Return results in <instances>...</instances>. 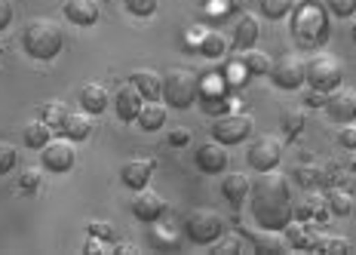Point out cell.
<instances>
[{"label":"cell","instance_id":"9c48e42d","mask_svg":"<svg viewBox=\"0 0 356 255\" xmlns=\"http://www.w3.org/2000/svg\"><path fill=\"white\" fill-rule=\"evenodd\" d=\"M304 59L298 52H286V56H280L277 62L270 65V74L267 77L273 80V86L277 89H286V93H295V89L304 86Z\"/></svg>","mask_w":356,"mask_h":255},{"label":"cell","instance_id":"836d02e7","mask_svg":"<svg viewBox=\"0 0 356 255\" xmlns=\"http://www.w3.org/2000/svg\"><path fill=\"white\" fill-rule=\"evenodd\" d=\"M151 246L154 249H178V237H175V231L172 228H163V224L154 222V228H151Z\"/></svg>","mask_w":356,"mask_h":255},{"label":"cell","instance_id":"d6a6232c","mask_svg":"<svg viewBox=\"0 0 356 255\" xmlns=\"http://www.w3.org/2000/svg\"><path fill=\"white\" fill-rule=\"evenodd\" d=\"M280 123H283V132H286V136L295 139V136H301V132H304V123H307V117H304L301 108H289V111H283Z\"/></svg>","mask_w":356,"mask_h":255},{"label":"cell","instance_id":"ffe728a7","mask_svg":"<svg viewBox=\"0 0 356 255\" xmlns=\"http://www.w3.org/2000/svg\"><path fill=\"white\" fill-rule=\"evenodd\" d=\"M129 80L136 84V89L145 95V102H157L163 99V74L154 68H136L129 74Z\"/></svg>","mask_w":356,"mask_h":255},{"label":"cell","instance_id":"7a4b0ae2","mask_svg":"<svg viewBox=\"0 0 356 255\" xmlns=\"http://www.w3.org/2000/svg\"><path fill=\"white\" fill-rule=\"evenodd\" d=\"M289 25H292V37L295 43L304 49H316L329 40L332 34V25H329V13L320 0H301V3L292 6L289 13Z\"/></svg>","mask_w":356,"mask_h":255},{"label":"cell","instance_id":"f1b7e54d","mask_svg":"<svg viewBox=\"0 0 356 255\" xmlns=\"http://www.w3.org/2000/svg\"><path fill=\"white\" fill-rule=\"evenodd\" d=\"M227 47H231V40L221 31H203V37H200V43H197V49L203 52L206 59H221L227 52Z\"/></svg>","mask_w":356,"mask_h":255},{"label":"cell","instance_id":"f6af8a7d","mask_svg":"<svg viewBox=\"0 0 356 255\" xmlns=\"http://www.w3.org/2000/svg\"><path fill=\"white\" fill-rule=\"evenodd\" d=\"M304 105H307V108H323V105H325V93L307 86V93H304Z\"/></svg>","mask_w":356,"mask_h":255},{"label":"cell","instance_id":"b9f144b4","mask_svg":"<svg viewBox=\"0 0 356 255\" xmlns=\"http://www.w3.org/2000/svg\"><path fill=\"white\" fill-rule=\"evenodd\" d=\"M86 234L89 237H99V240H111V237H114V224H111V222H89L86 224Z\"/></svg>","mask_w":356,"mask_h":255},{"label":"cell","instance_id":"5b68a950","mask_svg":"<svg viewBox=\"0 0 356 255\" xmlns=\"http://www.w3.org/2000/svg\"><path fill=\"white\" fill-rule=\"evenodd\" d=\"M304 84L329 95L332 89H338L344 84V65H341V59L332 56V52H316L304 65Z\"/></svg>","mask_w":356,"mask_h":255},{"label":"cell","instance_id":"1f68e13d","mask_svg":"<svg viewBox=\"0 0 356 255\" xmlns=\"http://www.w3.org/2000/svg\"><path fill=\"white\" fill-rule=\"evenodd\" d=\"M295 0H258V10H261L264 19L277 22V19H286L289 13H292Z\"/></svg>","mask_w":356,"mask_h":255},{"label":"cell","instance_id":"52a82bcc","mask_svg":"<svg viewBox=\"0 0 356 255\" xmlns=\"http://www.w3.org/2000/svg\"><path fill=\"white\" fill-rule=\"evenodd\" d=\"M252 126L255 120L252 114H243V111H227V114H218L212 123V139L221 141V145H243L252 136Z\"/></svg>","mask_w":356,"mask_h":255},{"label":"cell","instance_id":"d6986e66","mask_svg":"<svg viewBox=\"0 0 356 255\" xmlns=\"http://www.w3.org/2000/svg\"><path fill=\"white\" fill-rule=\"evenodd\" d=\"M258 37H261V22L252 16V13H246V16L236 19V25L231 31V47L246 52V49H252L258 43Z\"/></svg>","mask_w":356,"mask_h":255},{"label":"cell","instance_id":"2e32d148","mask_svg":"<svg viewBox=\"0 0 356 255\" xmlns=\"http://www.w3.org/2000/svg\"><path fill=\"white\" fill-rule=\"evenodd\" d=\"M62 13L71 25L77 28H89L102 19V3L99 0H65L62 3Z\"/></svg>","mask_w":356,"mask_h":255},{"label":"cell","instance_id":"7402d4cb","mask_svg":"<svg viewBox=\"0 0 356 255\" xmlns=\"http://www.w3.org/2000/svg\"><path fill=\"white\" fill-rule=\"evenodd\" d=\"M62 132H65V139L74 141V145H77V141H86L92 136V114H86L83 108L68 111V117H65V123H62Z\"/></svg>","mask_w":356,"mask_h":255},{"label":"cell","instance_id":"4316f807","mask_svg":"<svg viewBox=\"0 0 356 255\" xmlns=\"http://www.w3.org/2000/svg\"><path fill=\"white\" fill-rule=\"evenodd\" d=\"M325 215H329V206H325V200L320 197V194H307V197H304V203L295 206V219H298V222H310V219L323 222Z\"/></svg>","mask_w":356,"mask_h":255},{"label":"cell","instance_id":"3957f363","mask_svg":"<svg viewBox=\"0 0 356 255\" xmlns=\"http://www.w3.org/2000/svg\"><path fill=\"white\" fill-rule=\"evenodd\" d=\"M65 47V31L56 19L34 16L22 25V49L37 62H53Z\"/></svg>","mask_w":356,"mask_h":255},{"label":"cell","instance_id":"d590c367","mask_svg":"<svg viewBox=\"0 0 356 255\" xmlns=\"http://www.w3.org/2000/svg\"><path fill=\"white\" fill-rule=\"evenodd\" d=\"M19 163V148L13 141H0V176H10Z\"/></svg>","mask_w":356,"mask_h":255},{"label":"cell","instance_id":"ba28073f","mask_svg":"<svg viewBox=\"0 0 356 255\" xmlns=\"http://www.w3.org/2000/svg\"><path fill=\"white\" fill-rule=\"evenodd\" d=\"M283 160V141L277 136H255L246 148V163L255 172H270Z\"/></svg>","mask_w":356,"mask_h":255},{"label":"cell","instance_id":"7bdbcfd3","mask_svg":"<svg viewBox=\"0 0 356 255\" xmlns=\"http://www.w3.org/2000/svg\"><path fill=\"white\" fill-rule=\"evenodd\" d=\"M40 178H43L40 169H25V172H22V178H19V187H22L25 194H28V191L34 194L37 187H40Z\"/></svg>","mask_w":356,"mask_h":255},{"label":"cell","instance_id":"4dcf8cb0","mask_svg":"<svg viewBox=\"0 0 356 255\" xmlns=\"http://www.w3.org/2000/svg\"><path fill=\"white\" fill-rule=\"evenodd\" d=\"M292 178L295 182H298L301 187H310V191H314V187H320L323 182H325V172L320 169V167H310V163H298V167L292 169Z\"/></svg>","mask_w":356,"mask_h":255},{"label":"cell","instance_id":"5bb4252c","mask_svg":"<svg viewBox=\"0 0 356 255\" xmlns=\"http://www.w3.org/2000/svg\"><path fill=\"white\" fill-rule=\"evenodd\" d=\"M111 105H114L117 117H120L123 123H132V120L138 117V111H142L145 95L138 93L132 80H126V84H120V86H117V93L111 95Z\"/></svg>","mask_w":356,"mask_h":255},{"label":"cell","instance_id":"603a6c76","mask_svg":"<svg viewBox=\"0 0 356 255\" xmlns=\"http://www.w3.org/2000/svg\"><path fill=\"white\" fill-rule=\"evenodd\" d=\"M111 105V93H108V86H102V84H86V86H80V108L86 111V114H105V108Z\"/></svg>","mask_w":356,"mask_h":255},{"label":"cell","instance_id":"c3c4849f","mask_svg":"<svg viewBox=\"0 0 356 255\" xmlns=\"http://www.w3.org/2000/svg\"><path fill=\"white\" fill-rule=\"evenodd\" d=\"M111 252H120V255H138V246H132V243H114V246H111Z\"/></svg>","mask_w":356,"mask_h":255},{"label":"cell","instance_id":"f546056e","mask_svg":"<svg viewBox=\"0 0 356 255\" xmlns=\"http://www.w3.org/2000/svg\"><path fill=\"white\" fill-rule=\"evenodd\" d=\"M325 206H329V212H332V215L344 219V215H350L353 200H350V194H347L344 187H332V191L325 194Z\"/></svg>","mask_w":356,"mask_h":255},{"label":"cell","instance_id":"bcb514c9","mask_svg":"<svg viewBox=\"0 0 356 255\" xmlns=\"http://www.w3.org/2000/svg\"><path fill=\"white\" fill-rule=\"evenodd\" d=\"M191 141V132L184 130V126H178V130L169 132V145H175V148H184Z\"/></svg>","mask_w":356,"mask_h":255},{"label":"cell","instance_id":"7dc6e473","mask_svg":"<svg viewBox=\"0 0 356 255\" xmlns=\"http://www.w3.org/2000/svg\"><path fill=\"white\" fill-rule=\"evenodd\" d=\"M111 246L105 243V240H99V237H89L86 243H83V252H108Z\"/></svg>","mask_w":356,"mask_h":255},{"label":"cell","instance_id":"ac0fdd59","mask_svg":"<svg viewBox=\"0 0 356 255\" xmlns=\"http://www.w3.org/2000/svg\"><path fill=\"white\" fill-rule=\"evenodd\" d=\"M249 191H252V178L246 172H227V176H221V197H225L234 209H240L246 203Z\"/></svg>","mask_w":356,"mask_h":255},{"label":"cell","instance_id":"e575fe53","mask_svg":"<svg viewBox=\"0 0 356 255\" xmlns=\"http://www.w3.org/2000/svg\"><path fill=\"white\" fill-rule=\"evenodd\" d=\"M65 117H68V108H65V102H47L40 108V120H47L49 126H58V130H62Z\"/></svg>","mask_w":356,"mask_h":255},{"label":"cell","instance_id":"484cf974","mask_svg":"<svg viewBox=\"0 0 356 255\" xmlns=\"http://www.w3.org/2000/svg\"><path fill=\"white\" fill-rule=\"evenodd\" d=\"M53 139V126L47 123V120H31V123H25V130H22V141H25L31 151H40L47 141Z\"/></svg>","mask_w":356,"mask_h":255},{"label":"cell","instance_id":"f907efd6","mask_svg":"<svg viewBox=\"0 0 356 255\" xmlns=\"http://www.w3.org/2000/svg\"><path fill=\"white\" fill-rule=\"evenodd\" d=\"M353 40H356V22H353Z\"/></svg>","mask_w":356,"mask_h":255},{"label":"cell","instance_id":"681fc988","mask_svg":"<svg viewBox=\"0 0 356 255\" xmlns=\"http://www.w3.org/2000/svg\"><path fill=\"white\" fill-rule=\"evenodd\" d=\"M0 62H3V47H0Z\"/></svg>","mask_w":356,"mask_h":255},{"label":"cell","instance_id":"44dd1931","mask_svg":"<svg viewBox=\"0 0 356 255\" xmlns=\"http://www.w3.org/2000/svg\"><path fill=\"white\" fill-rule=\"evenodd\" d=\"M166 117H169V105L157 99V102H145L142 105V111H138V117H136V123L142 126L145 132H157L166 126Z\"/></svg>","mask_w":356,"mask_h":255},{"label":"cell","instance_id":"7c38bea8","mask_svg":"<svg viewBox=\"0 0 356 255\" xmlns=\"http://www.w3.org/2000/svg\"><path fill=\"white\" fill-rule=\"evenodd\" d=\"M325 114H329L335 123H353L356 120V89L350 86H338L325 95Z\"/></svg>","mask_w":356,"mask_h":255},{"label":"cell","instance_id":"74e56055","mask_svg":"<svg viewBox=\"0 0 356 255\" xmlns=\"http://www.w3.org/2000/svg\"><path fill=\"white\" fill-rule=\"evenodd\" d=\"M123 6L138 19H147L160 10V0H123Z\"/></svg>","mask_w":356,"mask_h":255},{"label":"cell","instance_id":"4fadbf2b","mask_svg":"<svg viewBox=\"0 0 356 255\" xmlns=\"http://www.w3.org/2000/svg\"><path fill=\"white\" fill-rule=\"evenodd\" d=\"M227 145H221V141H206V145H200L194 151V163L197 169H203L206 176H221V172H227Z\"/></svg>","mask_w":356,"mask_h":255},{"label":"cell","instance_id":"cb8c5ba5","mask_svg":"<svg viewBox=\"0 0 356 255\" xmlns=\"http://www.w3.org/2000/svg\"><path fill=\"white\" fill-rule=\"evenodd\" d=\"M252 249L261 252V255H280V252H289L292 246H289V240H286L283 231L261 228V234H255V240H252Z\"/></svg>","mask_w":356,"mask_h":255},{"label":"cell","instance_id":"277c9868","mask_svg":"<svg viewBox=\"0 0 356 255\" xmlns=\"http://www.w3.org/2000/svg\"><path fill=\"white\" fill-rule=\"evenodd\" d=\"M200 99V74L191 68H169L163 71V102L169 108H191Z\"/></svg>","mask_w":356,"mask_h":255},{"label":"cell","instance_id":"83f0119b","mask_svg":"<svg viewBox=\"0 0 356 255\" xmlns=\"http://www.w3.org/2000/svg\"><path fill=\"white\" fill-rule=\"evenodd\" d=\"M283 234H286V240H289V246H292V249H314V243H316V231H310L304 222L301 224L289 222L283 228Z\"/></svg>","mask_w":356,"mask_h":255},{"label":"cell","instance_id":"8fae6325","mask_svg":"<svg viewBox=\"0 0 356 255\" xmlns=\"http://www.w3.org/2000/svg\"><path fill=\"white\" fill-rule=\"evenodd\" d=\"M129 209H132V215H136L138 222L154 224V222H160L163 215H166V200H163V194H157L154 187H142V191H136Z\"/></svg>","mask_w":356,"mask_h":255},{"label":"cell","instance_id":"8d00e7d4","mask_svg":"<svg viewBox=\"0 0 356 255\" xmlns=\"http://www.w3.org/2000/svg\"><path fill=\"white\" fill-rule=\"evenodd\" d=\"M314 249H320V252H350V240H344V237H323V234H316Z\"/></svg>","mask_w":356,"mask_h":255},{"label":"cell","instance_id":"8992f818","mask_svg":"<svg viewBox=\"0 0 356 255\" xmlns=\"http://www.w3.org/2000/svg\"><path fill=\"white\" fill-rule=\"evenodd\" d=\"M225 219H221L215 209H191L188 215H184V237L191 240V243L197 246H212L218 237H225Z\"/></svg>","mask_w":356,"mask_h":255},{"label":"cell","instance_id":"30bf717a","mask_svg":"<svg viewBox=\"0 0 356 255\" xmlns=\"http://www.w3.org/2000/svg\"><path fill=\"white\" fill-rule=\"evenodd\" d=\"M74 163H77V151H74V141L71 139H49L47 145L40 148V169L47 172H71Z\"/></svg>","mask_w":356,"mask_h":255},{"label":"cell","instance_id":"ab89813d","mask_svg":"<svg viewBox=\"0 0 356 255\" xmlns=\"http://www.w3.org/2000/svg\"><path fill=\"white\" fill-rule=\"evenodd\" d=\"M243 249V243H240V240H236V237H218V240H215V243H212V252L215 255H227V252H240Z\"/></svg>","mask_w":356,"mask_h":255},{"label":"cell","instance_id":"e0dca14e","mask_svg":"<svg viewBox=\"0 0 356 255\" xmlns=\"http://www.w3.org/2000/svg\"><path fill=\"white\" fill-rule=\"evenodd\" d=\"M200 105H203L206 114H227V86L221 80H200Z\"/></svg>","mask_w":356,"mask_h":255},{"label":"cell","instance_id":"6da1fadb","mask_svg":"<svg viewBox=\"0 0 356 255\" xmlns=\"http://www.w3.org/2000/svg\"><path fill=\"white\" fill-rule=\"evenodd\" d=\"M252 203V219L258 228L267 231H283L289 222L295 219V200H292V185L283 172H258L249 191Z\"/></svg>","mask_w":356,"mask_h":255},{"label":"cell","instance_id":"d4e9b609","mask_svg":"<svg viewBox=\"0 0 356 255\" xmlns=\"http://www.w3.org/2000/svg\"><path fill=\"white\" fill-rule=\"evenodd\" d=\"M270 65H273V59L258 47H252L240 56V68L246 71L249 77H264V74H270Z\"/></svg>","mask_w":356,"mask_h":255},{"label":"cell","instance_id":"9a60e30c","mask_svg":"<svg viewBox=\"0 0 356 255\" xmlns=\"http://www.w3.org/2000/svg\"><path fill=\"white\" fill-rule=\"evenodd\" d=\"M154 169H157V160L151 157H129V160L120 167V182L129 187V191H142L151 182Z\"/></svg>","mask_w":356,"mask_h":255},{"label":"cell","instance_id":"60d3db41","mask_svg":"<svg viewBox=\"0 0 356 255\" xmlns=\"http://www.w3.org/2000/svg\"><path fill=\"white\" fill-rule=\"evenodd\" d=\"M338 145L347 148V151H356V120H353V123H341Z\"/></svg>","mask_w":356,"mask_h":255},{"label":"cell","instance_id":"ee69618b","mask_svg":"<svg viewBox=\"0 0 356 255\" xmlns=\"http://www.w3.org/2000/svg\"><path fill=\"white\" fill-rule=\"evenodd\" d=\"M13 19H16V3L13 0H0V31H6L13 25Z\"/></svg>","mask_w":356,"mask_h":255},{"label":"cell","instance_id":"f35d334b","mask_svg":"<svg viewBox=\"0 0 356 255\" xmlns=\"http://www.w3.org/2000/svg\"><path fill=\"white\" fill-rule=\"evenodd\" d=\"M329 13L338 19H350L356 13V0H329Z\"/></svg>","mask_w":356,"mask_h":255}]
</instances>
